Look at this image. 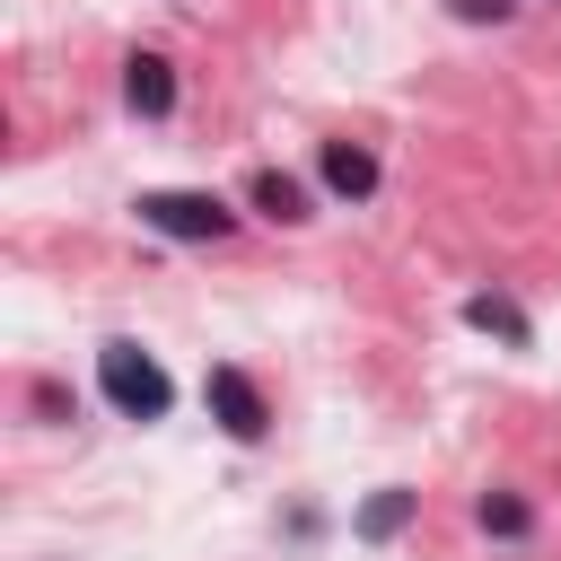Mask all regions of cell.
<instances>
[{"label":"cell","instance_id":"6da1fadb","mask_svg":"<svg viewBox=\"0 0 561 561\" xmlns=\"http://www.w3.org/2000/svg\"><path fill=\"white\" fill-rule=\"evenodd\" d=\"M131 210H140V228L167 237V245H219V237L237 228V210H228L219 193H193V184H158V193H140Z\"/></svg>","mask_w":561,"mask_h":561},{"label":"cell","instance_id":"7a4b0ae2","mask_svg":"<svg viewBox=\"0 0 561 561\" xmlns=\"http://www.w3.org/2000/svg\"><path fill=\"white\" fill-rule=\"evenodd\" d=\"M96 386H105V403H114L123 421H167V403H175L158 351H140V342H105V351H96Z\"/></svg>","mask_w":561,"mask_h":561},{"label":"cell","instance_id":"3957f363","mask_svg":"<svg viewBox=\"0 0 561 561\" xmlns=\"http://www.w3.org/2000/svg\"><path fill=\"white\" fill-rule=\"evenodd\" d=\"M202 403H210V421H219L228 438H245V447H254V438L272 430V403H263V386H254L245 368H228V359H219V368L202 377Z\"/></svg>","mask_w":561,"mask_h":561},{"label":"cell","instance_id":"277c9868","mask_svg":"<svg viewBox=\"0 0 561 561\" xmlns=\"http://www.w3.org/2000/svg\"><path fill=\"white\" fill-rule=\"evenodd\" d=\"M316 175H324V193H333V202H368L386 167H377V149H368V140H324V149H316Z\"/></svg>","mask_w":561,"mask_h":561},{"label":"cell","instance_id":"5b68a950","mask_svg":"<svg viewBox=\"0 0 561 561\" xmlns=\"http://www.w3.org/2000/svg\"><path fill=\"white\" fill-rule=\"evenodd\" d=\"M123 105H131L140 123L175 114V61H167V53H131V61H123Z\"/></svg>","mask_w":561,"mask_h":561},{"label":"cell","instance_id":"8992f818","mask_svg":"<svg viewBox=\"0 0 561 561\" xmlns=\"http://www.w3.org/2000/svg\"><path fill=\"white\" fill-rule=\"evenodd\" d=\"M245 202H254V210H263L272 228H307V219H316V202H307V184H298V175H280V167H263V175L245 184Z\"/></svg>","mask_w":561,"mask_h":561},{"label":"cell","instance_id":"52a82bcc","mask_svg":"<svg viewBox=\"0 0 561 561\" xmlns=\"http://www.w3.org/2000/svg\"><path fill=\"white\" fill-rule=\"evenodd\" d=\"M412 517H421V491H403V482H386L377 500H359V517H351V535H359V543H394V535H403Z\"/></svg>","mask_w":561,"mask_h":561},{"label":"cell","instance_id":"ba28073f","mask_svg":"<svg viewBox=\"0 0 561 561\" xmlns=\"http://www.w3.org/2000/svg\"><path fill=\"white\" fill-rule=\"evenodd\" d=\"M465 324H473V333H500V342H517V351L535 342L526 307H517V298H500V289H473V298H465Z\"/></svg>","mask_w":561,"mask_h":561},{"label":"cell","instance_id":"9c48e42d","mask_svg":"<svg viewBox=\"0 0 561 561\" xmlns=\"http://www.w3.org/2000/svg\"><path fill=\"white\" fill-rule=\"evenodd\" d=\"M473 526L500 535V543H526V535H535V508H526L517 491H482V500H473Z\"/></svg>","mask_w":561,"mask_h":561},{"label":"cell","instance_id":"30bf717a","mask_svg":"<svg viewBox=\"0 0 561 561\" xmlns=\"http://www.w3.org/2000/svg\"><path fill=\"white\" fill-rule=\"evenodd\" d=\"M447 9H456V18H465V26H500V18H508V9H517V0H447Z\"/></svg>","mask_w":561,"mask_h":561}]
</instances>
